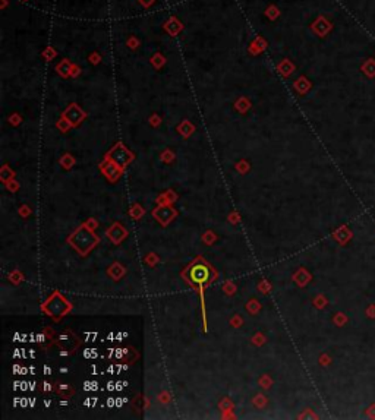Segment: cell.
I'll use <instances>...</instances> for the list:
<instances>
[{"label":"cell","instance_id":"1","mask_svg":"<svg viewBox=\"0 0 375 420\" xmlns=\"http://www.w3.org/2000/svg\"><path fill=\"white\" fill-rule=\"evenodd\" d=\"M69 242H71L81 253H87V252L93 247L94 245H95L97 237L94 236L88 228L82 227V228H80V230L74 234V237H72Z\"/></svg>","mask_w":375,"mask_h":420},{"label":"cell","instance_id":"2","mask_svg":"<svg viewBox=\"0 0 375 420\" xmlns=\"http://www.w3.org/2000/svg\"><path fill=\"white\" fill-rule=\"evenodd\" d=\"M44 309H46V312H47L49 315L62 316L63 314H66V312H68L69 305H68V303H66L60 296H53V297L46 303Z\"/></svg>","mask_w":375,"mask_h":420},{"label":"cell","instance_id":"3","mask_svg":"<svg viewBox=\"0 0 375 420\" xmlns=\"http://www.w3.org/2000/svg\"><path fill=\"white\" fill-rule=\"evenodd\" d=\"M189 275H190V280H192L193 283L202 284V283L208 281V278H210V270H208V267H205V265H202V264H198V265H195V267L190 270Z\"/></svg>","mask_w":375,"mask_h":420}]
</instances>
